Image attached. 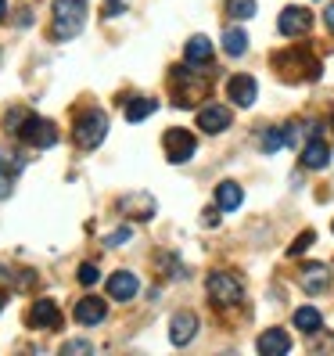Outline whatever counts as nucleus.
I'll return each mask as SVG.
<instances>
[{
  "mask_svg": "<svg viewBox=\"0 0 334 356\" xmlns=\"http://www.w3.org/2000/svg\"><path fill=\"white\" fill-rule=\"evenodd\" d=\"M87 26V0H54L51 8V33L54 40H72Z\"/></svg>",
  "mask_w": 334,
  "mask_h": 356,
  "instance_id": "obj_1",
  "label": "nucleus"
},
{
  "mask_svg": "<svg viewBox=\"0 0 334 356\" xmlns=\"http://www.w3.org/2000/svg\"><path fill=\"white\" fill-rule=\"evenodd\" d=\"M104 134H108V115H104L101 108H87L79 119H76V144L79 148H97V144L104 140Z\"/></svg>",
  "mask_w": 334,
  "mask_h": 356,
  "instance_id": "obj_2",
  "label": "nucleus"
},
{
  "mask_svg": "<svg viewBox=\"0 0 334 356\" xmlns=\"http://www.w3.org/2000/svg\"><path fill=\"white\" fill-rule=\"evenodd\" d=\"M241 281L234 274H226V270H216V274H208V299L216 306H237L241 302Z\"/></svg>",
  "mask_w": 334,
  "mask_h": 356,
  "instance_id": "obj_3",
  "label": "nucleus"
},
{
  "mask_svg": "<svg viewBox=\"0 0 334 356\" xmlns=\"http://www.w3.org/2000/svg\"><path fill=\"white\" fill-rule=\"evenodd\" d=\"M173 83H176V104H183V108H191V104L208 90V83L198 79V72L191 65H176L173 69Z\"/></svg>",
  "mask_w": 334,
  "mask_h": 356,
  "instance_id": "obj_4",
  "label": "nucleus"
},
{
  "mask_svg": "<svg viewBox=\"0 0 334 356\" xmlns=\"http://www.w3.org/2000/svg\"><path fill=\"white\" fill-rule=\"evenodd\" d=\"M15 134L22 137L26 144H33V148H51V144L58 140L54 122L40 119V115H26V119H22V127H15Z\"/></svg>",
  "mask_w": 334,
  "mask_h": 356,
  "instance_id": "obj_5",
  "label": "nucleus"
},
{
  "mask_svg": "<svg viewBox=\"0 0 334 356\" xmlns=\"http://www.w3.org/2000/svg\"><path fill=\"white\" fill-rule=\"evenodd\" d=\"M162 148H165V159H169V162H187L198 152V140H194L191 130H165Z\"/></svg>",
  "mask_w": 334,
  "mask_h": 356,
  "instance_id": "obj_6",
  "label": "nucleus"
},
{
  "mask_svg": "<svg viewBox=\"0 0 334 356\" xmlns=\"http://www.w3.org/2000/svg\"><path fill=\"white\" fill-rule=\"evenodd\" d=\"M274 61H277L281 76H291V69H302V79H317L320 76V61L312 54H306V51H287V54H277Z\"/></svg>",
  "mask_w": 334,
  "mask_h": 356,
  "instance_id": "obj_7",
  "label": "nucleus"
},
{
  "mask_svg": "<svg viewBox=\"0 0 334 356\" xmlns=\"http://www.w3.org/2000/svg\"><path fill=\"white\" fill-rule=\"evenodd\" d=\"M226 97H231L237 108H252L256 97H259V83L252 76H231V83H226Z\"/></svg>",
  "mask_w": 334,
  "mask_h": 356,
  "instance_id": "obj_8",
  "label": "nucleus"
},
{
  "mask_svg": "<svg viewBox=\"0 0 334 356\" xmlns=\"http://www.w3.org/2000/svg\"><path fill=\"white\" fill-rule=\"evenodd\" d=\"M277 29L284 36H306L312 29V11H306V8H284L281 18H277Z\"/></svg>",
  "mask_w": 334,
  "mask_h": 356,
  "instance_id": "obj_9",
  "label": "nucleus"
},
{
  "mask_svg": "<svg viewBox=\"0 0 334 356\" xmlns=\"http://www.w3.org/2000/svg\"><path fill=\"white\" fill-rule=\"evenodd\" d=\"M29 324L40 327V331H58L61 327V309L54 299H36L33 309H29Z\"/></svg>",
  "mask_w": 334,
  "mask_h": 356,
  "instance_id": "obj_10",
  "label": "nucleus"
},
{
  "mask_svg": "<svg viewBox=\"0 0 334 356\" xmlns=\"http://www.w3.org/2000/svg\"><path fill=\"white\" fill-rule=\"evenodd\" d=\"M194 334H198V313L180 309L176 317L169 321V342H173V346H187Z\"/></svg>",
  "mask_w": 334,
  "mask_h": 356,
  "instance_id": "obj_11",
  "label": "nucleus"
},
{
  "mask_svg": "<svg viewBox=\"0 0 334 356\" xmlns=\"http://www.w3.org/2000/svg\"><path fill=\"white\" fill-rule=\"evenodd\" d=\"M198 127L205 134H223L226 127H231V108H223V104H205V108L198 112Z\"/></svg>",
  "mask_w": 334,
  "mask_h": 356,
  "instance_id": "obj_12",
  "label": "nucleus"
},
{
  "mask_svg": "<svg viewBox=\"0 0 334 356\" xmlns=\"http://www.w3.org/2000/svg\"><path fill=\"white\" fill-rule=\"evenodd\" d=\"M259 353L262 356H284L287 349H291V334L284 331V327H266L262 334H259Z\"/></svg>",
  "mask_w": 334,
  "mask_h": 356,
  "instance_id": "obj_13",
  "label": "nucleus"
},
{
  "mask_svg": "<svg viewBox=\"0 0 334 356\" xmlns=\"http://www.w3.org/2000/svg\"><path fill=\"white\" fill-rule=\"evenodd\" d=\"M299 284L309 291V296H320V291L331 284V270L324 266V263H309V266H302V274H299Z\"/></svg>",
  "mask_w": 334,
  "mask_h": 356,
  "instance_id": "obj_14",
  "label": "nucleus"
},
{
  "mask_svg": "<svg viewBox=\"0 0 334 356\" xmlns=\"http://www.w3.org/2000/svg\"><path fill=\"white\" fill-rule=\"evenodd\" d=\"M137 288H140V281L130 274V270H115V274L108 277V296L119 299V302L133 299V296H137Z\"/></svg>",
  "mask_w": 334,
  "mask_h": 356,
  "instance_id": "obj_15",
  "label": "nucleus"
},
{
  "mask_svg": "<svg viewBox=\"0 0 334 356\" xmlns=\"http://www.w3.org/2000/svg\"><path fill=\"white\" fill-rule=\"evenodd\" d=\"M104 313H108V306H104V299H97V296H87V299H79V302H76V321H79L83 327L101 324V321H104Z\"/></svg>",
  "mask_w": 334,
  "mask_h": 356,
  "instance_id": "obj_16",
  "label": "nucleus"
},
{
  "mask_svg": "<svg viewBox=\"0 0 334 356\" xmlns=\"http://www.w3.org/2000/svg\"><path fill=\"white\" fill-rule=\"evenodd\" d=\"M327 162H331V148H327L320 137H312L306 148H302V165H306V170H324Z\"/></svg>",
  "mask_w": 334,
  "mask_h": 356,
  "instance_id": "obj_17",
  "label": "nucleus"
},
{
  "mask_svg": "<svg viewBox=\"0 0 334 356\" xmlns=\"http://www.w3.org/2000/svg\"><path fill=\"white\" fill-rule=\"evenodd\" d=\"M241 202H244L241 184H234V180H223V184L216 187V205L223 209V213H234V209H241Z\"/></svg>",
  "mask_w": 334,
  "mask_h": 356,
  "instance_id": "obj_18",
  "label": "nucleus"
},
{
  "mask_svg": "<svg viewBox=\"0 0 334 356\" xmlns=\"http://www.w3.org/2000/svg\"><path fill=\"white\" fill-rule=\"evenodd\" d=\"M183 54H187V65H208V61H212V40L208 36H191Z\"/></svg>",
  "mask_w": 334,
  "mask_h": 356,
  "instance_id": "obj_19",
  "label": "nucleus"
},
{
  "mask_svg": "<svg viewBox=\"0 0 334 356\" xmlns=\"http://www.w3.org/2000/svg\"><path fill=\"white\" fill-rule=\"evenodd\" d=\"M295 327L306 331V334H317L324 327V317H320V309H312V306H302L295 309Z\"/></svg>",
  "mask_w": 334,
  "mask_h": 356,
  "instance_id": "obj_20",
  "label": "nucleus"
},
{
  "mask_svg": "<svg viewBox=\"0 0 334 356\" xmlns=\"http://www.w3.org/2000/svg\"><path fill=\"white\" fill-rule=\"evenodd\" d=\"M223 51L231 54V58H241V54L248 51V36H244V29H226V33H223Z\"/></svg>",
  "mask_w": 334,
  "mask_h": 356,
  "instance_id": "obj_21",
  "label": "nucleus"
},
{
  "mask_svg": "<svg viewBox=\"0 0 334 356\" xmlns=\"http://www.w3.org/2000/svg\"><path fill=\"white\" fill-rule=\"evenodd\" d=\"M155 108H158L155 97H137V101L126 104V119H130V122H140V119H148Z\"/></svg>",
  "mask_w": 334,
  "mask_h": 356,
  "instance_id": "obj_22",
  "label": "nucleus"
},
{
  "mask_svg": "<svg viewBox=\"0 0 334 356\" xmlns=\"http://www.w3.org/2000/svg\"><path fill=\"white\" fill-rule=\"evenodd\" d=\"M226 15L241 18V22H244V18L256 15V0H226Z\"/></svg>",
  "mask_w": 334,
  "mask_h": 356,
  "instance_id": "obj_23",
  "label": "nucleus"
},
{
  "mask_svg": "<svg viewBox=\"0 0 334 356\" xmlns=\"http://www.w3.org/2000/svg\"><path fill=\"white\" fill-rule=\"evenodd\" d=\"M122 209H140V213H133V216L148 220V216L155 213V202H151L148 195H133V198H126V202H122Z\"/></svg>",
  "mask_w": 334,
  "mask_h": 356,
  "instance_id": "obj_24",
  "label": "nucleus"
},
{
  "mask_svg": "<svg viewBox=\"0 0 334 356\" xmlns=\"http://www.w3.org/2000/svg\"><path fill=\"white\" fill-rule=\"evenodd\" d=\"M312 241H317V234H312V230H302V234H299V241L291 245L287 252H291V256H302V252H306V248H309Z\"/></svg>",
  "mask_w": 334,
  "mask_h": 356,
  "instance_id": "obj_25",
  "label": "nucleus"
},
{
  "mask_svg": "<svg viewBox=\"0 0 334 356\" xmlns=\"http://www.w3.org/2000/svg\"><path fill=\"white\" fill-rule=\"evenodd\" d=\"M281 144H287V140H284V127L269 130V134H266V140H262V148H266V152H277Z\"/></svg>",
  "mask_w": 334,
  "mask_h": 356,
  "instance_id": "obj_26",
  "label": "nucleus"
},
{
  "mask_svg": "<svg viewBox=\"0 0 334 356\" xmlns=\"http://www.w3.org/2000/svg\"><path fill=\"white\" fill-rule=\"evenodd\" d=\"M97 277H101V274H97L94 263H83V266H79V281H83V284H97Z\"/></svg>",
  "mask_w": 334,
  "mask_h": 356,
  "instance_id": "obj_27",
  "label": "nucleus"
},
{
  "mask_svg": "<svg viewBox=\"0 0 334 356\" xmlns=\"http://www.w3.org/2000/svg\"><path fill=\"white\" fill-rule=\"evenodd\" d=\"M122 11H126V4H122V0H104V18H119Z\"/></svg>",
  "mask_w": 334,
  "mask_h": 356,
  "instance_id": "obj_28",
  "label": "nucleus"
},
{
  "mask_svg": "<svg viewBox=\"0 0 334 356\" xmlns=\"http://www.w3.org/2000/svg\"><path fill=\"white\" fill-rule=\"evenodd\" d=\"M130 241V227H119L115 234H108V245H126Z\"/></svg>",
  "mask_w": 334,
  "mask_h": 356,
  "instance_id": "obj_29",
  "label": "nucleus"
},
{
  "mask_svg": "<svg viewBox=\"0 0 334 356\" xmlns=\"http://www.w3.org/2000/svg\"><path fill=\"white\" fill-rule=\"evenodd\" d=\"M61 353H90V342H87V339H76V342H69Z\"/></svg>",
  "mask_w": 334,
  "mask_h": 356,
  "instance_id": "obj_30",
  "label": "nucleus"
},
{
  "mask_svg": "<svg viewBox=\"0 0 334 356\" xmlns=\"http://www.w3.org/2000/svg\"><path fill=\"white\" fill-rule=\"evenodd\" d=\"M8 195H11V177L0 173V198H8Z\"/></svg>",
  "mask_w": 334,
  "mask_h": 356,
  "instance_id": "obj_31",
  "label": "nucleus"
},
{
  "mask_svg": "<svg viewBox=\"0 0 334 356\" xmlns=\"http://www.w3.org/2000/svg\"><path fill=\"white\" fill-rule=\"evenodd\" d=\"M324 22H327V29H331V33H334V4H331V8H327V11H324Z\"/></svg>",
  "mask_w": 334,
  "mask_h": 356,
  "instance_id": "obj_32",
  "label": "nucleus"
},
{
  "mask_svg": "<svg viewBox=\"0 0 334 356\" xmlns=\"http://www.w3.org/2000/svg\"><path fill=\"white\" fill-rule=\"evenodd\" d=\"M8 18V0H0V22Z\"/></svg>",
  "mask_w": 334,
  "mask_h": 356,
  "instance_id": "obj_33",
  "label": "nucleus"
},
{
  "mask_svg": "<svg viewBox=\"0 0 334 356\" xmlns=\"http://www.w3.org/2000/svg\"><path fill=\"white\" fill-rule=\"evenodd\" d=\"M0 309H4V296H0Z\"/></svg>",
  "mask_w": 334,
  "mask_h": 356,
  "instance_id": "obj_34",
  "label": "nucleus"
},
{
  "mask_svg": "<svg viewBox=\"0 0 334 356\" xmlns=\"http://www.w3.org/2000/svg\"><path fill=\"white\" fill-rule=\"evenodd\" d=\"M331 230H334V223H331Z\"/></svg>",
  "mask_w": 334,
  "mask_h": 356,
  "instance_id": "obj_35",
  "label": "nucleus"
}]
</instances>
